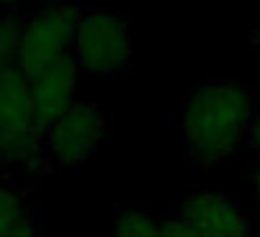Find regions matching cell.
Returning a JSON list of instances; mask_svg holds the SVG:
<instances>
[{
    "mask_svg": "<svg viewBox=\"0 0 260 237\" xmlns=\"http://www.w3.org/2000/svg\"><path fill=\"white\" fill-rule=\"evenodd\" d=\"M20 34H23V20L20 17H0V75L9 67L17 64V45H20Z\"/></svg>",
    "mask_w": 260,
    "mask_h": 237,
    "instance_id": "10",
    "label": "cell"
},
{
    "mask_svg": "<svg viewBox=\"0 0 260 237\" xmlns=\"http://www.w3.org/2000/svg\"><path fill=\"white\" fill-rule=\"evenodd\" d=\"M249 145L260 153V114H254V120H252V129H249Z\"/></svg>",
    "mask_w": 260,
    "mask_h": 237,
    "instance_id": "13",
    "label": "cell"
},
{
    "mask_svg": "<svg viewBox=\"0 0 260 237\" xmlns=\"http://www.w3.org/2000/svg\"><path fill=\"white\" fill-rule=\"evenodd\" d=\"M174 218L202 237H254L249 212L224 192H190L176 204Z\"/></svg>",
    "mask_w": 260,
    "mask_h": 237,
    "instance_id": "6",
    "label": "cell"
},
{
    "mask_svg": "<svg viewBox=\"0 0 260 237\" xmlns=\"http://www.w3.org/2000/svg\"><path fill=\"white\" fill-rule=\"evenodd\" d=\"M79 73H81V64L70 53V56L59 59L56 64H51L48 70H42L31 78V101H34L37 117L42 120L45 129L76 103Z\"/></svg>",
    "mask_w": 260,
    "mask_h": 237,
    "instance_id": "7",
    "label": "cell"
},
{
    "mask_svg": "<svg viewBox=\"0 0 260 237\" xmlns=\"http://www.w3.org/2000/svg\"><path fill=\"white\" fill-rule=\"evenodd\" d=\"M84 17V9L68 0H51L40 6L28 20H23V34L17 45V67L28 78L48 70L59 59L73 53L76 31Z\"/></svg>",
    "mask_w": 260,
    "mask_h": 237,
    "instance_id": "3",
    "label": "cell"
},
{
    "mask_svg": "<svg viewBox=\"0 0 260 237\" xmlns=\"http://www.w3.org/2000/svg\"><path fill=\"white\" fill-rule=\"evenodd\" d=\"M9 237H40V231H37V220H34V215H31L28 220H23V223L17 226V229L12 231Z\"/></svg>",
    "mask_w": 260,
    "mask_h": 237,
    "instance_id": "12",
    "label": "cell"
},
{
    "mask_svg": "<svg viewBox=\"0 0 260 237\" xmlns=\"http://www.w3.org/2000/svg\"><path fill=\"white\" fill-rule=\"evenodd\" d=\"M109 134V117L92 101H76L45 129V153L53 165H87L98 156Z\"/></svg>",
    "mask_w": 260,
    "mask_h": 237,
    "instance_id": "5",
    "label": "cell"
},
{
    "mask_svg": "<svg viewBox=\"0 0 260 237\" xmlns=\"http://www.w3.org/2000/svg\"><path fill=\"white\" fill-rule=\"evenodd\" d=\"M25 0H0V6H23Z\"/></svg>",
    "mask_w": 260,
    "mask_h": 237,
    "instance_id": "15",
    "label": "cell"
},
{
    "mask_svg": "<svg viewBox=\"0 0 260 237\" xmlns=\"http://www.w3.org/2000/svg\"><path fill=\"white\" fill-rule=\"evenodd\" d=\"M45 156V126L31 101V78L14 64L0 75V165L34 170Z\"/></svg>",
    "mask_w": 260,
    "mask_h": 237,
    "instance_id": "2",
    "label": "cell"
},
{
    "mask_svg": "<svg viewBox=\"0 0 260 237\" xmlns=\"http://www.w3.org/2000/svg\"><path fill=\"white\" fill-rule=\"evenodd\" d=\"M254 120V98L235 81L207 78L190 87L179 114L187 159L196 165H218L241 151Z\"/></svg>",
    "mask_w": 260,
    "mask_h": 237,
    "instance_id": "1",
    "label": "cell"
},
{
    "mask_svg": "<svg viewBox=\"0 0 260 237\" xmlns=\"http://www.w3.org/2000/svg\"><path fill=\"white\" fill-rule=\"evenodd\" d=\"M252 192H254V198L260 201V165L254 168V173H252Z\"/></svg>",
    "mask_w": 260,
    "mask_h": 237,
    "instance_id": "14",
    "label": "cell"
},
{
    "mask_svg": "<svg viewBox=\"0 0 260 237\" xmlns=\"http://www.w3.org/2000/svg\"><path fill=\"white\" fill-rule=\"evenodd\" d=\"M31 204L20 190L0 184V237H9L23 220L31 218Z\"/></svg>",
    "mask_w": 260,
    "mask_h": 237,
    "instance_id": "9",
    "label": "cell"
},
{
    "mask_svg": "<svg viewBox=\"0 0 260 237\" xmlns=\"http://www.w3.org/2000/svg\"><path fill=\"white\" fill-rule=\"evenodd\" d=\"M162 229H165V237H202V234H196L193 229H187L182 220H176V218H168V220H162Z\"/></svg>",
    "mask_w": 260,
    "mask_h": 237,
    "instance_id": "11",
    "label": "cell"
},
{
    "mask_svg": "<svg viewBox=\"0 0 260 237\" xmlns=\"http://www.w3.org/2000/svg\"><path fill=\"white\" fill-rule=\"evenodd\" d=\"M254 40H257V42H260V28H257V34H254Z\"/></svg>",
    "mask_w": 260,
    "mask_h": 237,
    "instance_id": "16",
    "label": "cell"
},
{
    "mask_svg": "<svg viewBox=\"0 0 260 237\" xmlns=\"http://www.w3.org/2000/svg\"><path fill=\"white\" fill-rule=\"evenodd\" d=\"M115 237H165V229L140 204H118V209H115Z\"/></svg>",
    "mask_w": 260,
    "mask_h": 237,
    "instance_id": "8",
    "label": "cell"
},
{
    "mask_svg": "<svg viewBox=\"0 0 260 237\" xmlns=\"http://www.w3.org/2000/svg\"><path fill=\"white\" fill-rule=\"evenodd\" d=\"M73 56L95 75H120L135 59L132 25L104 9H87L76 31Z\"/></svg>",
    "mask_w": 260,
    "mask_h": 237,
    "instance_id": "4",
    "label": "cell"
}]
</instances>
